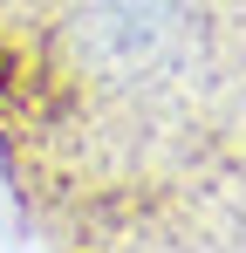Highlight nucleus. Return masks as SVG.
<instances>
[{"instance_id":"obj_1","label":"nucleus","mask_w":246,"mask_h":253,"mask_svg":"<svg viewBox=\"0 0 246 253\" xmlns=\"http://www.w3.org/2000/svg\"><path fill=\"white\" fill-rule=\"evenodd\" d=\"M69 48L110 83H151L192 48V0H76Z\"/></svg>"}]
</instances>
